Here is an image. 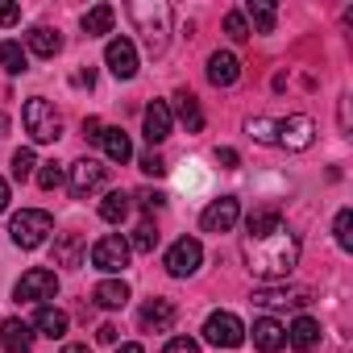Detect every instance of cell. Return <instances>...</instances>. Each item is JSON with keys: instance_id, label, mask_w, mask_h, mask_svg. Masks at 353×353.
<instances>
[{"instance_id": "cell-1", "label": "cell", "mask_w": 353, "mask_h": 353, "mask_svg": "<svg viewBox=\"0 0 353 353\" xmlns=\"http://www.w3.org/2000/svg\"><path fill=\"white\" fill-rule=\"evenodd\" d=\"M241 254L250 262V270L266 283H279L295 270L299 262V237L283 225V216L274 208H262L245 221V237H241Z\"/></svg>"}, {"instance_id": "cell-2", "label": "cell", "mask_w": 353, "mask_h": 353, "mask_svg": "<svg viewBox=\"0 0 353 353\" xmlns=\"http://www.w3.org/2000/svg\"><path fill=\"white\" fill-rule=\"evenodd\" d=\"M129 21L137 26L141 42L150 54H162L166 50V34H170V9L162 5V0H137V5H129Z\"/></svg>"}, {"instance_id": "cell-3", "label": "cell", "mask_w": 353, "mask_h": 353, "mask_svg": "<svg viewBox=\"0 0 353 353\" xmlns=\"http://www.w3.org/2000/svg\"><path fill=\"white\" fill-rule=\"evenodd\" d=\"M21 121H26V133H30L34 141H42V145L63 137V117H59V112H54V104H50V100H42V96H34V100L26 104Z\"/></svg>"}, {"instance_id": "cell-4", "label": "cell", "mask_w": 353, "mask_h": 353, "mask_svg": "<svg viewBox=\"0 0 353 353\" xmlns=\"http://www.w3.org/2000/svg\"><path fill=\"white\" fill-rule=\"evenodd\" d=\"M50 229H54L50 212H42V208H26V212H17V216H13L9 237H13V245H17V250H38V245L46 241V233H50Z\"/></svg>"}, {"instance_id": "cell-5", "label": "cell", "mask_w": 353, "mask_h": 353, "mask_svg": "<svg viewBox=\"0 0 353 353\" xmlns=\"http://www.w3.org/2000/svg\"><path fill=\"white\" fill-rule=\"evenodd\" d=\"M13 295H17L21 303H46V299L59 295V274L46 270V266H34V270L21 274V283L13 287Z\"/></svg>"}, {"instance_id": "cell-6", "label": "cell", "mask_w": 353, "mask_h": 353, "mask_svg": "<svg viewBox=\"0 0 353 353\" xmlns=\"http://www.w3.org/2000/svg\"><path fill=\"white\" fill-rule=\"evenodd\" d=\"M204 341L208 345H221V349H237L245 341V324L233 312H212L204 320Z\"/></svg>"}, {"instance_id": "cell-7", "label": "cell", "mask_w": 353, "mask_h": 353, "mask_svg": "<svg viewBox=\"0 0 353 353\" xmlns=\"http://www.w3.org/2000/svg\"><path fill=\"white\" fill-rule=\"evenodd\" d=\"M129 254H133V250H129V241L112 233V237H100V241L92 245V266H96V270H104V274H117V270H125V266H129Z\"/></svg>"}, {"instance_id": "cell-8", "label": "cell", "mask_w": 353, "mask_h": 353, "mask_svg": "<svg viewBox=\"0 0 353 353\" xmlns=\"http://www.w3.org/2000/svg\"><path fill=\"white\" fill-rule=\"evenodd\" d=\"M200 262H204V250H200V241H196V237H179V241L166 250V270H170L174 279L196 274V270H200Z\"/></svg>"}, {"instance_id": "cell-9", "label": "cell", "mask_w": 353, "mask_h": 353, "mask_svg": "<svg viewBox=\"0 0 353 353\" xmlns=\"http://www.w3.org/2000/svg\"><path fill=\"white\" fill-rule=\"evenodd\" d=\"M316 141V121L312 117H283L274 129V145L283 150H307Z\"/></svg>"}, {"instance_id": "cell-10", "label": "cell", "mask_w": 353, "mask_h": 353, "mask_svg": "<svg viewBox=\"0 0 353 353\" xmlns=\"http://www.w3.org/2000/svg\"><path fill=\"white\" fill-rule=\"evenodd\" d=\"M237 216H241V204H237L233 196H221V200H212V204L204 208L200 229H204V233H229V229L237 225Z\"/></svg>"}, {"instance_id": "cell-11", "label": "cell", "mask_w": 353, "mask_h": 353, "mask_svg": "<svg viewBox=\"0 0 353 353\" xmlns=\"http://www.w3.org/2000/svg\"><path fill=\"white\" fill-rule=\"evenodd\" d=\"M100 183H104V166H100L96 158H79V162H71V196H75V200L92 196Z\"/></svg>"}, {"instance_id": "cell-12", "label": "cell", "mask_w": 353, "mask_h": 353, "mask_svg": "<svg viewBox=\"0 0 353 353\" xmlns=\"http://www.w3.org/2000/svg\"><path fill=\"white\" fill-rule=\"evenodd\" d=\"M104 63H108V71L117 79H133L137 75V50H133V42L129 38H112L108 50H104Z\"/></svg>"}, {"instance_id": "cell-13", "label": "cell", "mask_w": 353, "mask_h": 353, "mask_svg": "<svg viewBox=\"0 0 353 353\" xmlns=\"http://www.w3.org/2000/svg\"><path fill=\"white\" fill-rule=\"evenodd\" d=\"M170 104H162V100H154L150 108H145V121H141V129H145V141L150 145H162L166 137H170Z\"/></svg>"}, {"instance_id": "cell-14", "label": "cell", "mask_w": 353, "mask_h": 353, "mask_svg": "<svg viewBox=\"0 0 353 353\" xmlns=\"http://www.w3.org/2000/svg\"><path fill=\"white\" fill-rule=\"evenodd\" d=\"M137 320H141L145 332H166L174 324V303L170 299H145L141 312H137Z\"/></svg>"}, {"instance_id": "cell-15", "label": "cell", "mask_w": 353, "mask_h": 353, "mask_svg": "<svg viewBox=\"0 0 353 353\" xmlns=\"http://www.w3.org/2000/svg\"><path fill=\"white\" fill-rule=\"evenodd\" d=\"M254 303H262V307H303L307 303V291L303 287H258L254 291Z\"/></svg>"}, {"instance_id": "cell-16", "label": "cell", "mask_w": 353, "mask_h": 353, "mask_svg": "<svg viewBox=\"0 0 353 353\" xmlns=\"http://www.w3.org/2000/svg\"><path fill=\"white\" fill-rule=\"evenodd\" d=\"M283 345H287V328L279 320H270V316L254 320V349L258 353H279Z\"/></svg>"}, {"instance_id": "cell-17", "label": "cell", "mask_w": 353, "mask_h": 353, "mask_svg": "<svg viewBox=\"0 0 353 353\" xmlns=\"http://www.w3.org/2000/svg\"><path fill=\"white\" fill-rule=\"evenodd\" d=\"M208 79H212L216 88H233V83L241 79V63H237V54L216 50V54L208 59Z\"/></svg>"}, {"instance_id": "cell-18", "label": "cell", "mask_w": 353, "mask_h": 353, "mask_svg": "<svg viewBox=\"0 0 353 353\" xmlns=\"http://www.w3.org/2000/svg\"><path fill=\"white\" fill-rule=\"evenodd\" d=\"M0 345H5V353H26V349L34 345V328L13 316V320L0 324Z\"/></svg>"}, {"instance_id": "cell-19", "label": "cell", "mask_w": 353, "mask_h": 353, "mask_svg": "<svg viewBox=\"0 0 353 353\" xmlns=\"http://www.w3.org/2000/svg\"><path fill=\"white\" fill-rule=\"evenodd\" d=\"M92 299H96L100 307H108V312H117V307H125V303H129V287H125L121 279H104V283H96V291H92Z\"/></svg>"}, {"instance_id": "cell-20", "label": "cell", "mask_w": 353, "mask_h": 353, "mask_svg": "<svg viewBox=\"0 0 353 353\" xmlns=\"http://www.w3.org/2000/svg\"><path fill=\"white\" fill-rule=\"evenodd\" d=\"M30 50H34L38 59H54V54L63 50L59 30H50V26H34V30H30Z\"/></svg>"}, {"instance_id": "cell-21", "label": "cell", "mask_w": 353, "mask_h": 353, "mask_svg": "<svg viewBox=\"0 0 353 353\" xmlns=\"http://www.w3.org/2000/svg\"><path fill=\"white\" fill-rule=\"evenodd\" d=\"M34 328H38L42 336H50V341H59V336L67 332V312H59V307L42 303V307H38V316H34Z\"/></svg>"}, {"instance_id": "cell-22", "label": "cell", "mask_w": 353, "mask_h": 353, "mask_svg": "<svg viewBox=\"0 0 353 353\" xmlns=\"http://www.w3.org/2000/svg\"><path fill=\"white\" fill-rule=\"evenodd\" d=\"M174 112L188 125V133H200L204 129V112H200V100L192 92H174Z\"/></svg>"}, {"instance_id": "cell-23", "label": "cell", "mask_w": 353, "mask_h": 353, "mask_svg": "<svg viewBox=\"0 0 353 353\" xmlns=\"http://www.w3.org/2000/svg\"><path fill=\"white\" fill-rule=\"evenodd\" d=\"M241 17H250L258 34H274V21H279L274 5H266V0H245V9H241Z\"/></svg>"}, {"instance_id": "cell-24", "label": "cell", "mask_w": 353, "mask_h": 353, "mask_svg": "<svg viewBox=\"0 0 353 353\" xmlns=\"http://www.w3.org/2000/svg\"><path fill=\"white\" fill-rule=\"evenodd\" d=\"M54 258H59V266H79L83 262V237L79 233H63L54 241Z\"/></svg>"}, {"instance_id": "cell-25", "label": "cell", "mask_w": 353, "mask_h": 353, "mask_svg": "<svg viewBox=\"0 0 353 353\" xmlns=\"http://www.w3.org/2000/svg\"><path fill=\"white\" fill-rule=\"evenodd\" d=\"M287 341H291L295 349H312V345L320 341V324H316L312 316H299V320L287 328Z\"/></svg>"}, {"instance_id": "cell-26", "label": "cell", "mask_w": 353, "mask_h": 353, "mask_svg": "<svg viewBox=\"0 0 353 353\" xmlns=\"http://www.w3.org/2000/svg\"><path fill=\"white\" fill-rule=\"evenodd\" d=\"M112 21H117L112 5H96V9H88V13H83V34H88V38L108 34V30H112Z\"/></svg>"}, {"instance_id": "cell-27", "label": "cell", "mask_w": 353, "mask_h": 353, "mask_svg": "<svg viewBox=\"0 0 353 353\" xmlns=\"http://www.w3.org/2000/svg\"><path fill=\"white\" fill-rule=\"evenodd\" d=\"M100 145H104V154L112 162H129V154H133V145H129V137L121 129H100Z\"/></svg>"}, {"instance_id": "cell-28", "label": "cell", "mask_w": 353, "mask_h": 353, "mask_svg": "<svg viewBox=\"0 0 353 353\" xmlns=\"http://www.w3.org/2000/svg\"><path fill=\"white\" fill-rule=\"evenodd\" d=\"M100 216H104L108 225H121V221L129 216V196H125V192H108V196L100 200Z\"/></svg>"}, {"instance_id": "cell-29", "label": "cell", "mask_w": 353, "mask_h": 353, "mask_svg": "<svg viewBox=\"0 0 353 353\" xmlns=\"http://www.w3.org/2000/svg\"><path fill=\"white\" fill-rule=\"evenodd\" d=\"M0 67H5L9 75H21V71H26V50H21V42H0Z\"/></svg>"}, {"instance_id": "cell-30", "label": "cell", "mask_w": 353, "mask_h": 353, "mask_svg": "<svg viewBox=\"0 0 353 353\" xmlns=\"http://www.w3.org/2000/svg\"><path fill=\"white\" fill-rule=\"evenodd\" d=\"M274 129H279V121H270V117H250L245 121V133L262 145H274Z\"/></svg>"}, {"instance_id": "cell-31", "label": "cell", "mask_w": 353, "mask_h": 353, "mask_svg": "<svg viewBox=\"0 0 353 353\" xmlns=\"http://www.w3.org/2000/svg\"><path fill=\"white\" fill-rule=\"evenodd\" d=\"M154 245H158V229L145 221V225H137L133 229V241H129V250H137V254H154Z\"/></svg>"}, {"instance_id": "cell-32", "label": "cell", "mask_w": 353, "mask_h": 353, "mask_svg": "<svg viewBox=\"0 0 353 353\" xmlns=\"http://www.w3.org/2000/svg\"><path fill=\"white\" fill-rule=\"evenodd\" d=\"M332 233H336V245H341V250H353V212H349V208H341V212H336Z\"/></svg>"}, {"instance_id": "cell-33", "label": "cell", "mask_w": 353, "mask_h": 353, "mask_svg": "<svg viewBox=\"0 0 353 353\" xmlns=\"http://www.w3.org/2000/svg\"><path fill=\"white\" fill-rule=\"evenodd\" d=\"M34 166H38L34 150H17V154H13V179H17V183H26L30 174H34Z\"/></svg>"}, {"instance_id": "cell-34", "label": "cell", "mask_w": 353, "mask_h": 353, "mask_svg": "<svg viewBox=\"0 0 353 353\" xmlns=\"http://www.w3.org/2000/svg\"><path fill=\"white\" fill-rule=\"evenodd\" d=\"M38 188H42V192H59V188H63V166H59V162H46V166L38 170Z\"/></svg>"}, {"instance_id": "cell-35", "label": "cell", "mask_w": 353, "mask_h": 353, "mask_svg": "<svg viewBox=\"0 0 353 353\" xmlns=\"http://www.w3.org/2000/svg\"><path fill=\"white\" fill-rule=\"evenodd\" d=\"M225 34H229L233 42H245V38H250V26H245V17H241L237 9H233V13L225 17Z\"/></svg>"}, {"instance_id": "cell-36", "label": "cell", "mask_w": 353, "mask_h": 353, "mask_svg": "<svg viewBox=\"0 0 353 353\" xmlns=\"http://www.w3.org/2000/svg\"><path fill=\"white\" fill-rule=\"evenodd\" d=\"M162 353H200V345H196L192 336H170Z\"/></svg>"}, {"instance_id": "cell-37", "label": "cell", "mask_w": 353, "mask_h": 353, "mask_svg": "<svg viewBox=\"0 0 353 353\" xmlns=\"http://www.w3.org/2000/svg\"><path fill=\"white\" fill-rule=\"evenodd\" d=\"M137 166H141L145 174H166V162H162V154H154V150H150V154H141V162H137Z\"/></svg>"}, {"instance_id": "cell-38", "label": "cell", "mask_w": 353, "mask_h": 353, "mask_svg": "<svg viewBox=\"0 0 353 353\" xmlns=\"http://www.w3.org/2000/svg\"><path fill=\"white\" fill-rule=\"evenodd\" d=\"M137 204H141L145 212H158V208L166 204V196H162V192H137Z\"/></svg>"}, {"instance_id": "cell-39", "label": "cell", "mask_w": 353, "mask_h": 353, "mask_svg": "<svg viewBox=\"0 0 353 353\" xmlns=\"http://www.w3.org/2000/svg\"><path fill=\"white\" fill-rule=\"evenodd\" d=\"M13 21H21V9L17 5H0V26H13Z\"/></svg>"}, {"instance_id": "cell-40", "label": "cell", "mask_w": 353, "mask_h": 353, "mask_svg": "<svg viewBox=\"0 0 353 353\" xmlns=\"http://www.w3.org/2000/svg\"><path fill=\"white\" fill-rule=\"evenodd\" d=\"M216 162H221V166H229V170H233V166H237V162H241V158H237V150H229V145H225V150H216Z\"/></svg>"}, {"instance_id": "cell-41", "label": "cell", "mask_w": 353, "mask_h": 353, "mask_svg": "<svg viewBox=\"0 0 353 353\" xmlns=\"http://www.w3.org/2000/svg\"><path fill=\"white\" fill-rule=\"evenodd\" d=\"M96 341H104V345H117V324H100V328H96Z\"/></svg>"}, {"instance_id": "cell-42", "label": "cell", "mask_w": 353, "mask_h": 353, "mask_svg": "<svg viewBox=\"0 0 353 353\" xmlns=\"http://www.w3.org/2000/svg\"><path fill=\"white\" fill-rule=\"evenodd\" d=\"M100 129H104V125H100L96 117H88V121H83V137H92V141H100Z\"/></svg>"}, {"instance_id": "cell-43", "label": "cell", "mask_w": 353, "mask_h": 353, "mask_svg": "<svg viewBox=\"0 0 353 353\" xmlns=\"http://www.w3.org/2000/svg\"><path fill=\"white\" fill-rule=\"evenodd\" d=\"M5 208H9V183L0 179V212H5Z\"/></svg>"}, {"instance_id": "cell-44", "label": "cell", "mask_w": 353, "mask_h": 353, "mask_svg": "<svg viewBox=\"0 0 353 353\" xmlns=\"http://www.w3.org/2000/svg\"><path fill=\"white\" fill-rule=\"evenodd\" d=\"M63 353H92V345H67Z\"/></svg>"}, {"instance_id": "cell-45", "label": "cell", "mask_w": 353, "mask_h": 353, "mask_svg": "<svg viewBox=\"0 0 353 353\" xmlns=\"http://www.w3.org/2000/svg\"><path fill=\"white\" fill-rule=\"evenodd\" d=\"M117 353H141V345H117Z\"/></svg>"}, {"instance_id": "cell-46", "label": "cell", "mask_w": 353, "mask_h": 353, "mask_svg": "<svg viewBox=\"0 0 353 353\" xmlns=\"http://www.w3.org/2000/svg\"><path fill=\"white\" fill-rule=\"evenodd\" d=\"M5 133H9V117H5V112H0V137H5Z\"/></svg>"}]
</instances>
